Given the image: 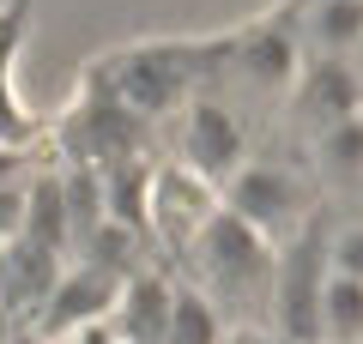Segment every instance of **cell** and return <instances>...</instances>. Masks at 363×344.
<instances>
[{
  "mask_svg": "<svg viewBox=\"0 0 363 344\" xmlns=\"http://www.w3.org/2000/svg\"><path fill=\"white\" fill-rule=\"evenodd\" d=\"M169 296L157 278H128L116 296V314H121V338L128 344H164L169 332Z\"/></svg>",
  "mask_w": 363,
  "mask_h": 344,
  "instance_id": "cell-9",
  "label": "cell"
},
{
  "mask_svg": "<svg viewBox=\"0 0 363 344\" xmlns=\"http://www.w3.org/2000/svg\"><path fill=\"white\" fill-rule=\"evenodd\" d=\"M121 284L128 278H116V272H104V260H85L79 272H61L55 278V290H49V302H43V332H85V326H97V320L116 308V296H121Z\"/></svg>",
  "mask_w": 363,
  "mask_h": 344,
  "instance_id": "cell-4",
  "label": "cell"
},
{
  "mask_svg": "<svg viewBox=\"0 0 363 344\" xmlns=\"http://www.w3.org/2000/svg\"><path fill=\"white\" fill-rule=\"evenodd\" d=\"M327 260H333V272H351V278H363V224L345 229L333 248H327Z\"/></svg>",
  "mask_w": 363,
  "mask_h": 344,
  "instance_id": "cell-15",
  "label": "cell"
},
{
  "mask_svg": "<svg viewBox=\"0 0 363 344\" xmlns=\"http://www.w3.org/2000/svg\"><path fill=\"white\" fill-rule=\"evenodd\" d=\"M218 212L206 193V176H194V169H176V176H164L152 188V217L157 229H164L176 248H194V236L206 229V217Z\"/></svg>",
  "mask_w": 363,
  "mask_h": 344,
  "instance_id": "cell-8",
  "label": "cell"
},
{
  "mask_svg": "<svg viewBox=\"0 0 363 344\" xmlns=\"http://www.w3.org/2000/svg\"><path fill=\"white\" fill-rule=\"evenodd\" d=\"M218 344H272V338H260V332H248V326H236V332H224Z\"/></svg>",
  "mask_w": 363,
  "mask_h": 344,
  "instance_id": "cell-16",
  "label": "cell"
},
{
  "mask_svg": "<svg viewBox=\"0 0 363 344\" xmlns=\"http://www.w3.org/2000/svg\"><path fill=\"white\" fill-rule=\"evenodd\" d=\"M224 326H218V308H212V296L200 290H176L169 296V332L164 344H218Z\"/></svg>",
  "mask_w": 363,
  "mask_h": 344,
  "instance_id": "cell-12",
  "label": "cell"
},
{
  "mask_svg": "<svg viewBox=\"0 0 363 344\" xmlns=\"http://www.w3.org/2000/svg\"><path fill=\"white\" fill-rule=\"evenodd\" d=\"M315 37H321L327 55L363 49V0H321V13H315Z\"/></svg>",
  "mask_w": 363,
  "mask_h": 344,
  "instance_id": "cell-13",
  "label": "cell"
},
{
  "mask_svg": "<svg viewBox=\"0 0 363 344\" xmlns=\"http://www.w3.org/2000/svg\"><path fill=\"white\" fill-rule=\"evenodd\" d=\"M188 254H200V278H206V296L218 302V296H248L267 284L272 290V242L267 229H255L248 217H236L230 205H218V212L206 217V229L194 236V248Z\"/></svg>",
  "mask_w": 363,
  "mask_h": 344,
  "instance_id": "cell-1",
  "label": "cell"
},
{
  "mask_svg": "<svg viewBox=\"0 0 363 344\" xmlns=\"http://www.w3.org/2000/svg\"><path fill=\"white\" fill-rule=\"evenodd\" d=\"M297 205H303V193H297V181L285 176V169H272V164H242L230 176V212L236 217H248L255 229H279V224H291L297 217Z\"/></svg>",
  "mask_w": 363,
  "mask_h": 344,
  "instance_id": "cell-7",
  "label": "cell"
},
{
  "mask_svg": "<svg viewBox=\"0 0 363 344\" xmlns=\"http://www.w3.org/2000/svg\"><path fill=\"white\" fill-rule=\"evenodd\" d=\"M321 248L303 236L279 266H272V308H279V332L285 344H321Z\"/></svg>",
  "mask_w": 363,
  "mask_h": 344,
  "instance_id": "cell-2",
  "label": "cell"
},
{
  "mask_svg": "<svg viewBox=\"0 0 363 344\" xmlns=\"http://www.w3.org/2000/svg\"><path fill=\"white\" fill-rule=\"evenodd\" d=\"M55 278H61V260H55V242H37L25 229H13L0 242V302L13 308V320L43 314Z\"/></svg>",
  "mask_w": 363,
  "mask_h": 344,
  "instance_id": "cell-5",
  "label": "cell"
},
{
  "mask_svg": "<svg viewBox=\"0 0 363 344\" xmlns=\"http://www.w3.org/2000/svg\"><path fill=\"white\" fill-rule=\"evenodd\" d=\"M182 157L206 181H230L242 169V127L224 103H188V133H182Z\"/></svg>",
  "mask_w": 363,
  "mask_h": 344,
  "instance_id": "cell-6",
  "label": "cell"
},
{
  "mask_svg": "<svg viewBox=\"0 0 363 344\" xmlns=\"http://www.w3.org/2000/svg\"><path fill=\"white\" fill-rule=\"evenodd\" d=\"M321 157H327V169H345V176L363 169V109L333 121V127H321Z\"/></svg>",
  "mask_w": 363,
  "mask_h": 344,
  "instance_id": "cell-14",
  "label": "cell"
},
{
  "mask_svg": "<svg viewBox=\"0 0 363 344\" xmlns=\"http://www.w3.org/2000/svg\"><path fill=\"white\" fill-rule=\"evenodd\" d=\"M13 338H18V320H13V308L0 302V344H13Z\"/></svg>",
  "mask_w": 363,
  "mask_h": 344,
  "instance_id": "cell-17",
  "label": "cell"
},
{
  "mask_svg": "<svg viewBox=\"0 0 363 344\" xmlns=\"http://www.w3.org/2000/svg\"><path fill=\"white\" fill-rule=\"evenodd\" d=\"M303 109L321 121V127H333V121H345V115L363 109V73H351L345 61H321L309 73V85H303Z\"/></svg>",
  "mask_w": 363,
  "mask_h": 344,
  "instance_id": "cell-10",
  "label": "cell"
},
{
  "mask_svg": "<svg viewBox=\"0 0 363 344\" xmlns=\"http://www.w3.org/2000/svg\"><path fill=\"white\" fill-rule=\"evenodd\" d=\"M321 344H363V278L333 266L321 278Z\"/></svg>",
  "mask_w": 363,
  "mask_h": 344,
  "instance_id": "cell-11",
  "label": "cell"
},
{
  "mask_svg": "<svg viewBox=\"0 0 363 344\" xmlns=\"http://www.w3.org/2000/svg\"><path fill=\"white\" fill-rule=\"evenodd\" d=\"M188 73H194V67L176 61L169 42H157V49L116 55V67H109V91L121 97V109H128V115H164V109H176V103H182Z\"/></svg>",
  "mask_w": 363,
  "mask_h": 344,
  "instance_id": "cell-3",
  "label": "cell"
}]
</instances>
